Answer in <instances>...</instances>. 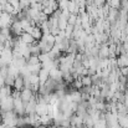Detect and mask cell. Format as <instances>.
<instances>
[{"label":"cell","mask_w":128,"mask_h":128,"mask_svg":"<svg viewBox=\"0 0 128 128\" xmlns=\"http://www.w3.org/2000/svg\"><path fill=\"white\" fill-rule=\"evenodd\" d=\"M10 111H14V98L11 96H8L0 100V112H10Z\"/></svg>","instance_id":"obj_1"},{"label":"cell","mask_w":128,"mask_h":128,"mask_svg":"<svg viewBox=\"0 0 128 128\" xmlns=\"http://www.w3.org/2000/svg\"><path fill=\"white\" fill-rule=\"evenodd\" d=\"M35 97V93L30 90V88H24L22 91H20V98L24 103H28L29 101H31Z\"/></svg>","instance_id":"obj_2"},{"label":"cell","mask_w":128,"mask_h":128,"mask_svg":"<svg viewBox=\"0 0 128 128\" xmlns=\"http://www.w3.org/2000/svg\"><path fill=\"white\" fill-rule=\"evenodd\" d=\"M70 123H71V126H74V127H76V128H82L84 127V120H82L81 117L76 116L75 113H74L72 117L70 118Z\"/></svg>","instance_id":"obj_3"},{"label":"cell","mask_w":128,"mask_h":128,"mask_svg":"<svg viewBox=\"0 0 128 128\" xmlns=\"http://www.w3.org/2000/svg\"><path fill=\"white\" fill-rule=\"evenodd\" d=\"M30 35L34 38V40H35V41H40V40H41V38H42L41 29H40L38 25L32 26V29H31V31H30Z\"/></svg>","instance_id":"obj_4"},{"label":"cell","mask_w":128,"mask_h":128,"mask_svg":"<svg viewBox=\"0 0 128 128\" xmlns=\"http://www.w3.org/2000/svg\"><path fill=\"white\" fill-rule=\"evenodd\" d=\"M38 76H39V82H40V85H44V84L50 78V71H47L46 68H41L40 72L38 74Z\"/></svg>","instance_id":"obj_5"},{"label":"cell","mask_w":128,"mask_h":128,"mask_svg":"<svg viewBox=\"0 0 128 128\" xmlns=\"http://www.w3.org/2000/svg\"><path fill=\"white\" fill-rule=\"evenodd\" d=\"M108 45L107 44H102L100 45V48H98V57L100 58H108Z\"/></svg>","instance_id":"obj_6"},{"label":"cell","mask_w":128,"mask_h":128,"mask_svg":"<svg viewBox=\"0 0 128 128\" xmlns=\"http://www.w3.org/2000/svg\"><path fill=\"white\" fill-rule=\"evenodd\" d=\"M36 114L44 116V114H48V104L47 103H39L36 106Z\"/></svg>","instance_id":"obj_7"},{"label":"cell","mask_w":128,"mask_h":128,"mask_svg":"<svg viewBox=\"0 0 128 128\" xmlns=\"http://www.w3.org/2000/svg\"><path fill=\"white\" fill-rule=\"evenodd\" d=\"M20 40L22 41L24 44H26V45H34V44H36V41L34 40V38L30 35V34H28V32H22L21 34V36H20Z\"/></svg>","instance_id":"obj_8"},{"label":"cell","mask_w":128,"mask_h":128,"mask_svg":"<svg viewBox=\"0 0 128 128\" xmlns=\"http://www.w3.org/2000/svg\"><path fill=\"white\" fill-rule=\"evenodd\" d=\"M12 88H14L15 91H19V92L24 90V78H22L21 76H18V77L15 78Z\"/></svg>","instance_id":"obj_9"},{"label":"cell","mask_w":128,"mask_h":128,"mask_svg":"<svg viewBox=\"0 0 128 128\" xmlns=\"http://www.w3.org/2000/svg\"><path fill=\"white\" fill-rule=\"evenodd\" d=\"M26 67H28V70H29L30 74L38 75V74L40 72V70L42 68V65H41V64H38V65H26Z\"/></svg>","instance_id":"obj_10"},{"label":"cell","mask_w":128,"mask_h":128,"mask_svg":"<svg viewBox=\"0 0 128 128\" xmlns=\"http://www.w3.org/2000/svg\"><path fill=\"white\" fill-rule=\"evenodd\" d=\"M117 66L118 68H123L128 66V58L126 56H118L117 57Z\"/></svg>","instance_id":"obj_11"},{"label":"cell","mask_w":128,"mask_h":128,"mask_svg":"<svg viewBox=\"0 0 128 128\" xmlns=\"http://www.w3.org/2000/svg\"><path fill=\"white\" fill-rule=\"evenodd\" d=\"M29 47H30V55H32V56H39V55L41 54L40 47L38 46V41H36V44H34V45H30Z\"/></svg>","instance_id":"obj_12"},{"label":"cell","mask_w":128,"mask_h":128,"mask_svg":"<svg viewBox=\"0 0 128 128\" xmlns=\"http://www.w3.org/2000/svg\"><path fill=\"white\" fill-rule=\"evenodd\" d=\"M121 1L122 0H106V2L111 6V8H114L117 10L121 9Z\"/></svg>","instance_id":"obj_13"},{"label":"cell","mask_w":128,"mask_h":128,"mask_svg":"<svg viewBox=\"0 0 128 128\" xmlns=\"http://www.w3.org/2000/svg\"><path fill=\"white\" fill-rule=\"evenodd\" d=\"M80 80H81V82H82V86L84 87H88V86H92V80H91V76H82V77H80Z\"/></svg>","instance_id":"obj_14"},{"label":"cell","mask_w":128,"mask_h":128,"mask_svg":"<svg viewBox=\"0 0 128 128\" xmlns=\"http://www.w3.org/2000/svg\"><path fill=\"white\" fill-rule=\"evenodd\" d=\"M77 18H78V15H76V14H70V16L67 18V24L75 26V25H76V21H77Z\"/></svg>","instance_id":"obj_15"},{"label":"cell","mask_w":128,"mask_h":128,"mask_svg":"<svg viewBox=\"0 0 128 128\" xmlns=\"http://www.w3.org/2000/svg\"><path fill=\"white\" fill-rule=\"evenodd\" d=\"M38 64H40V61H39V56H30L28 60H26V65H38Z\"/></svg>","instance_id":"obj_16"},{"label":"cell","mask_w":128,"mask_h":128,"mask_svg":"<svg viewBox=\"0 0 128 128\" xmlns=\"http://www.w3.org/2000/svg\"><path fill=\"white\" fill-rule=\"evenodd\" d=\"M51 58H50V56H48V52L47 54H40L39 55V61H40V64H45V62H47V61H50Z\"/></svg>","instance_id":"obj_17"},{"label":"cell","mask_w":128,"mask_h":128,"mask_svg":"<svg viewBox=\"0 0 128 128\" xmlns=\"http://www.w3.org/2000/svg\"><path fill=\"white\" fill-rule=\"evenodd\" d=\"M93 128H107V123H106L104 120L101 118L98 122H96V123L93 124Z\"/></svg>","instance_id":"obj_18"},{"label":"cell","mask_w":128,"mask_h":128,"mask_svg":"<svg viewBox=\"0 0 128 128\" xmlns=\"http://www.w3.org/2000/svg\"><path fill=\"white\" fill-rule=\"evenodd\" d=\"M14 81H15V77H12V76H6V77H5V86L12 87V86H14Z\"/></svg>","instance_id":"obj_19"},{"label":"cell","mask_w":128,"mask_h":128,"mask_svg":"<svg viewBox=\"0 0 128 128\" xmlns=\"http://www.w3.org/2000/svg\"><path fill=\"white\" fill-rule=\"evenodd\" d=\"M72 87L75 88V90H81L84 86H82V82H81V80L80 78H77V80H74V82H72Z\"/></svg>","instance_id":"obj_20"},{"label":"cell","mask_w":128,"mask_h":128,"mask_svg":"<svg viewBox=\"0 0 128 128\" xmlns=\"http://www.w3.org/2000/svg\"><path fill=\"white\" fill-rule=\"evenodd\" d=\"M0 4H1V5L4 6L5 4H8V1H6V0H0Z\"/></svg>","instance_id":"obj_21"},{"label":"cell","mask_w":128,"mask_h":128,"mask_svg":"<svg viewBox=\"0 0 128 128\" xmlns=\"http://www.w3.org/2000/svg\"><path fill=\"white\" fill-rule=\"evenodd\" d=\"M1 12H2V5L0 4V14H1Z\"/></svg>","instance_id":"obj_22"},{"label":"cell","mask_w":128,"mask_h":128,"mask_svg":"<svg viewBox=\"0 0 128 128\" xmlns=\"http://www.w3.org/2000/svg\"><path fill=\"white\" fill-rule=\"evenodd\" d=\"M38 128H47V127H45V126H42V124H40V126H39Z\"/></svg>","instance_id":"obj_23"},{"label":"cell","mask_w":128,"mask_h":128,"mask_svg":"<svg viewBox=\"0 0 128 128\" xmlns=\"http://www.w3.org/2000/svg\"><path fill=\"white\" fill-rule=\"evenodd\" d=\"M0 123H2V117H1V113H0Z\"/></svg>","instance_id":"obj_24"},{"label":"cell","mask_w":128,"mask_h":128,"mask_svg":"<svg viewBox=\"0 0 128 128\" xmlns=\"http://www.w3.org/2000/svg\"><path fill=\"white\" fill-rule=\"evenodd\" d=\"M82 128H92V127H87V126H85V124H84V127Z\"/></svg>","instance_id":"obj_25"},{"label":"cell","mask_w":128,"mask_h":128,"mask_svg":"<svg viewBox=\"0 0 128 128\" xmlns=\"http://www.w3.org/2000/svg\"><path fill=\"white\" fill-rule=\"evenodd\" d=\"M68 128H76V127H74V126H70V127H68Z\"/></svg>","instance_id":"obj_26"},{"label":"cell","mask_w":128,"mask_h":128,"mask_svg":"<svg viewBox=\"0 0 128 128\" xmlns=\"http://www.w3.org/2000/svg\"><path fill=\"white\" fill-rule=\"evenodd\" d=\"M6 1H8V2H10V1H11V0H6Z\"/></svg>","instance_id":"obj_27"},{"label":"cell","mask_w":128,"mask_h":128,"mask_svg":"<svg viewBox=\"0 0 128 128\" xmlns=\"http://www.w3.org/2000/svg\"><path fill=\"white\" fill-rule=\"evenodd\" d=\"M127 70H128V66H127Z\"/></svg>","instance_id":"obj_28"},{"label":"cell","mask_w":128,"mask_h":128,"mask_svg":"<svg viewBox=\"0 0 128 128\" xmlns=\"http://www.w3.org/2000/svg\"><path fill=\"white\" fill-rule=\"evenodd\" d=\"M92 128H93V127H92Z\"/></svg>","instance_id":"obj_29"}]
</instances>
